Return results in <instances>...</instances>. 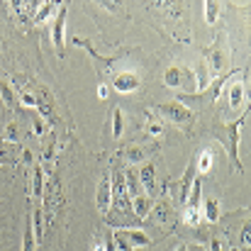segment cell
I'll use <instances>...</instances> for the list:
<instances>
[{"mask_svg": "<svg viewBox=\"0 0 251 251\" xmlns=\"http://www.w3.org/2000/svg\"><path fill=\"white\" fill-rule=\"evenodd\" d=\"M154 110H156L164 120H168L171 125H176V127H188V125L193 122V110H190L188 105L178 102V100H171V102H164V105H156Z\"/></svg>", "mask_w": 251, "mask_h": 251, "instance_id": "1", "label": "cell"}, {"mask_svg": "<svg viewBox=\"0 0 251 251\" xmlns=\"http://www.w3.org/2000/svg\"><path fill=\"white\" fill-rule=\"evenodd\" d=\"M247 115H249V112H247ZM247 115H242V117L234 120L232 125H225V134H229L225 144H227V149H229V154H232V161L237 164V168H242V164H239V129H242Z\"/></svg>", "mask_w": 251, "mask_h": 251, "instance_id": "2", "label": "cell"}, {"mask_svg": "<svg viewBox=\"0 0 251 251\" xmlns=\"http://www.w3.org/2000/svg\"><path fill=\"white\" fill-rule=\"evenodd\" d=\"M66 12H69V5H59L56 20L51 25V39H54V47L59 49V54H64V47H66Z\"/></svg>", "mask_w": 251, "mask_h": 251, "instance_id": "3", "label": "cell"}, {"mask_svg": "<svg viewBox=\"0 0 251 251\" xmlns=\"http://www.w3.org/2000/svg\"><path fill=\"white\" fill-rule=\"evenodd\" d=\"M115 237H120L125 244H129V249H142V247H149L151 239L144 229H137V227H125V229H115L112 232Z\"/></svg>", "mask_w": 251, "mask_h": 251, "instance_id": "4", "label": "cell"}, {"mask_svg": "<svg viewBox=\"0 0 251 251\" xmlns=\"http://www.w3.org/2000/svg\"><path fill=\"white\" fill-rule=\"evenodd\" d=\"M188 81H193V74L188 71V69H183V66H178V64H173V66H168L166 74H164V83L166 88H173V90H183Z\"/></svg>", "mask_w": 251, "mask_h": 251, "instance_id": "5", "label": "cell"}, {"mask_svg": "<svg viewBox=\"0 0 251 251\" xmlns=\"http://www.w3.org/2000/svg\"><path fill=\"white\" fill-rule=\"evenodd\" d=\"M95 205L102 215L110 212L112 207V185H110V173H102L100 183H98V193H95Z\"/></svg>", "mask_w": 251, "mask_h": 251, "instance_id": "6", "label": "cell"}, {"mask_svg": "<svg viewBox=\"0 0 251 251\" xmlns=\"http://www.w3.org/2000/svg\"><path fill=\"white\" fill-rule=\"evenodd\" d=\"M112 85H115L117 93H137L142 88V78L134 71H122L112 78Z\"/></svg>", "mask_w": 251, "mask_h": 251, "instance_id": "7", "label": "cell"}, {"mask_svg": "<svg viewBox=\"0 0 251 251\" xmlns=\"http://www.w3.org/2000/svg\"><path fill=\"white\" fill-rule=\"evenodd\" d=\"M227 90H229V107L237 110L239 117H242L244 112H249V110L244 107V102H247V85L244 83H232V85H227Z\"/></svg>", "mask_w": 251, "mask_h": 251, "instance_id": "8", "label": "cell"}, {"mask_svg": "<svg viewBox=\"0 0 251 251\" xmlns=\"http://www.w3.org/2000/svg\"><path fill=\"white\" fill-rule=\"evenodd\" d=\"M137 178H139V183H142V188H144V195L151 198V193H154V188H156V166L149 164V161H144L142 168L137 171Z\"/></svg>", "mask_w": 251, "mask_h": 251, "instance_id": "9", "label": "cell"}, {"mask_svg": "<svg viewBox=\"0 0 251 251\" xmlns=\"http://www.w3.org/2000/svg\"><path fill=\"white\" fill-rule=\"evenodd\" d=\"M129 207H132V212H134L137 220H144V217H149V212H151V207H154V200H151L149 195L139 193V195H134V198L129 200Z\"/></svg>", "mask_w": 251, "mask_h": 251, "instance_id": "10", "label": "cell"}, {"mask_svg": "<svg viewBox=\"0 0 251 251\" xmlns=\"http://www.w3.org/2000/svg\"><path fill=\"white\" fill-rule=\"evenodd\" d=\"M125 129H127L125 110H122V107H112V112H110V132H112V139H122Z\"/></svg>", "mask_w": 251, "mask_h": 251, "instance_id": "11", "label": "cell"}, {"mask_svg": "<svg viewBox=\"0 0 251 251\" xmlns=\"http://www.w3.org/2000/svg\"><path fill=\"white\" fill-rule=\"evenodd\" d=\"M207 66H210V74H222V71L227 69V51H225L222 47H215L212 54H210Z\"/></svg>", "mask_w": 251, "mask_h": 251, "instance_id": "12", "label": "cell"}, {"mask_svg": "<svg viewBox=\"0 0 251 251\" xmlns=\"http://www.w3.org/2000/svg\"><path fill=\"white\" fill-rule=\"evenodd\" d=\"M200 215L205 222H217L220 220V202L217 198H207L205 205H200Z\"/></svg>", "mask_w": 251, "mask_h": 251, "instance_id": "13", "label": "cell"}, {"mask_svg": "<svg viewBox=\"0 0 251 251\" xmlns=\"http://www.w3.org/2000/svg\"><path fill=\"white\" fill-rule=\"evenodd\" d=\"M193 164H195V173H210V171H212V164H215L212 149H202Z\"/></svg>", "mask_w": 251, "mask_h": 251, "instance_id": "14", "label": "cell"}, {"mask_svg": "<svg viewBox=\"0 0 251 251\" xmlns=\"http://www.w3.org/2000/svg\"><path fill=\"white\" fill-rule=\"evenodd\" d=\"M125 161H127V164H144V161H147V151H144L142 147H129V149L125 151Z\"/></svg>", "mask_w": 251, "mask_h": 251, "instance_id": "15", "label": "cell"}, {"mask_svg": "<svg viewBox=\"0 0 251 251\" xmlns=\"http://www.w3.org/2000/svg\"><path fill=\"white\" fill-rule=\"evenodd\" d=\"M154 220H156V225H164L168 217H171V207H168L166 202H156L154 207H151V212H149Z\"/></svg>", "mask_w": 251, "mask_h": 251, "instance_id": "16", "label": "cell"}, {"mask_svg": "<svg viewBox=\"0 0 251 251\" xmlns=\"http://www.w3.org/2000/svg\"><path fill=\"white\" fill-rule=\"evenodd\" d=\"M220 10H222V5H220V2L207 0V2H205V22H207V25H215V22H217Z\"/></svg>", "mask_w": 251, "mask_h": 251, "instance_id": "17", "label": "cell"}, {"mask_svg": "<svg viewBox=\"0 0 251 251\" xmlns=\"http://www.w3.org/2000/svg\"><path fill=\"white\" fill-rule=\"evenodd\" d=\"M56 7H59L56 2H42V5H39V10H37V15H34V22L39 25V22L49 20V17L54 15V10H56Z\"/></svg>", "mask_w": 251, "mask_h": 251, "instance_id": "18", "label": "cell"}, {"mask_svg": "<svg viewBox=\"0 0 251 251\" xmlns=\"http://www.w3.org/2000/svg\"><path fill=\"white\" fill-rule=\"evenodd\" d=\"M34 247H37V239H34L32 220H29V215H27V227H25V247H22V251H34Z\"/></svg>", "mask_w": 251, "mask_h": 251, "instance_id": "19", "label": "cell"}, {"mask_svg": "<svg viewBox=\"0 0 251 251\" xmlns=\"http://www.w3.org/2000/svg\"><path fill=\"white\" fill-rule=\"evenodd\" d=\"M183 222H188L190 227L200 225V222H202V215H200V210H193V207H183Z\"/></svg>", "mask_w": 251, "mask_h": 251, "instance_id": "20", "label": "cell"}, {"mask_svg": "<svg viewBox=\"0 0 251 251\" xmlns=\"http://www.w3.org/2000/svg\"><path fill=\"white\" fill-rule=\"evenodd\" d=\"M32 229H34V239L39 242L42 234H44V222H42V210H34L32 215Z\"/></svg>", "mask_w": 251, "mask_h": 251, "instance_id": "21", "label": "cell"}, {"mask_svg": "<svg viewBox=\"0 0 251 251\" xmlns=\"http://www.w3.org/2000/svg\"><path fill=\"white\" fill-rule=\"evenodd\" d=\"M0 98H2V102H5L7 107L15 105V93H12L10 83H0Z\"/></svg>", "mask_w": 251, "mask_h": 251, "instance_id": "22", "label": "cell"}, {"mask_svg": "<svg viewBox=\"0 0 251 251\" xmlns=\"http://www.w3.org/2000/svg\"><path fill=\"white\" fill-rule=\"evenodd\" d=\"M147 132H149L151 137H159V134L164 132V122H159V120H149V125H147Z\"/></svg>", "mask_w": 251, "mask_h": 251, "instance_id": "23", "label": "cell"}, {"mask_svg": "<svg viewBox=\"0 0 251 251\" xmlns=\"http://www.w3.org/2000/svg\"><path fill=\"white\" fill-rule=\"evenodd\" d=\"M34 198H42V171L39 166H34Z\"/></svg>", "mask_w": 251, "mask_h": 251, "instance_id": "24", "label": "cell"}, {"mask_svg": "<svg viewBox=\"0 0 251 251\" xmlns=\"http://www.w3.org/2000/svg\"><path fill=\"white\" fill-rule=\"evenodd\" d=\"M20 102H22L25 107H37V98H34L32 93H22V95H20Z\"/></svg>", "mask_w": 251, "mask_h": 251, "instance_id": "25", "label": "cell"}, {"mask_svg": "<svg viewBox=\"0 0 251 251\" xmlns=\"http://www.w3.org/2000/svg\"><path fill=\"white\" fill-rule=\"evenodd\" d=\"M34 134H44V127H42V117H34Z\"/></svg>", "mask_w": 251, "mask_h": 251, "instance_id": "26", "label": "cell"}, {"mask_svg": "<svg viewBox=\"0 0 251 251\" xmlns=\"http://www.w3.org/2000/svg\"><path fill=\"white\" fill-rule=\"evenodd\" d=\"M242 242H244V247H249V225H244V229H242Z\"/></svg>", "mask_w": 251, "mask_h": 251, "instance_id": "27", "label": "cell"}, {"mask_svg": "<svg viewBox=\"0 0 251 251\" xmlns=\"http://www.w3.org/2000/svg\"><path fill=\"white\" fill-rule=\"evenodd\" d=\"M102 249H105V251H117V249H115V244H112V239H107V242L102 244Z\"/></svg>", "mask_w": 251, "mask_h": 251, "instance_id": "28", "label": "cell"}, {"mask_svg": "<svg viewBox=\"0 0 251 251\" xmlns=\"http://www.w3.org/2000/svg\"><path fill=\"white\" fill-rule=\"evenodd\" d=\"M98 98H107V88H105V85L98 88Z\"/></svg>", "mask_w": 251, "mask_h": 251, "instance_id": "29", "label": "cell"}, {"mask_svg": "<svg viewBox=\"0 0 251 251\" xmlns=\"http://www.w3.org/2000/svg\"><path fill=\"white\" fill-rule=\"evenodd\" d=\"M210 251H222V244H220V242H217V239H215V242H212V244H210Z\"/></svg>", "mask_w": 251, "mask_h": 251, "instance_id": "30", "label": "cell"}, {"mask_svg": "<svg viewBox=\"0 0 251 251\" xmlns=\"http://www.w3.org/2000/svg\"><path fill=\"white\" fill-rule=\"evenodd\" d=\"M93 251H105V249H102V244H98V247H95Z\"/></svg>", "mask_w": 251, "mask_h": 251, "instance_id": "31", "label": "cell"}, {"mask_svg": "<svg viewBox=\"0 0 251 251\" xmlns=\"http://www.w3.org/2000/svg\"><path fill=\"white\" fill-rule=\"evenodd\" d=\"M176 251H188V247H185V244H183V247H178V249Z\"/></svg>", "mask_w": 251, "mask_h": 251, "instance_id": "32", "label": "cell"}, {"mask_svg": "<svg viewBox=\"0 0 251 251\" xmlns=\"http://www.w3.org/2000/svg\"><path fill=\"white\" fill-rule=\"evenodd\" d=\"M188 249H190V251H202L200 247H188Z\"/></svg>", "mask_w": 251, "mask_h": 251, "instance_id": "33", "label": "cell"}]
</instances>
